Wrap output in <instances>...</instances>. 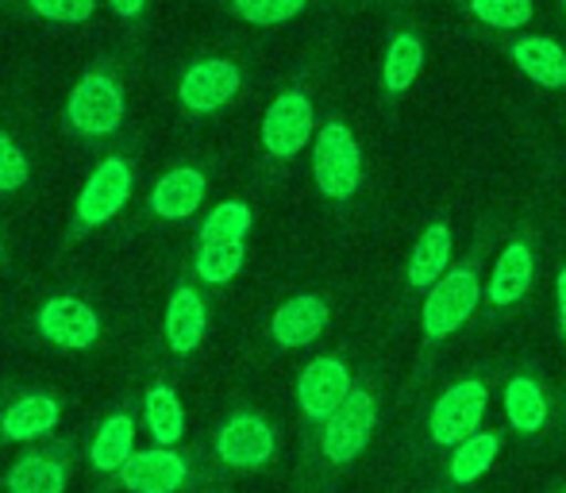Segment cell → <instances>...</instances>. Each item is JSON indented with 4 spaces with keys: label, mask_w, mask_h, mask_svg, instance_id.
I'll use <instances>...</instances> for the list:
<instances>
[{
    "label": "cell",
    "mask_w": 566,
    "mask_h": 493,
    "mask_svg": "<svg viewBox=\"0 0 566 493\" xmlns=\"http://www.w3.org/2000/svg\"><path fill=\"white\" fill-rule=\"evenodd\" d=\"M8 493H62L66 490V466L51 455H23L8 471Z\"/></svg>",
    "instance_id": "cell-25"
},
{
    "label": "cell",
    "mask_w": 566,
    "mask_h": 493,
    "mask_svg": "<svg viewBox=\"0 0 566 493\" xmlns=\"http://www.w3.org/2000/svg\"><path fill=\"white\" fill-rule=\"evenodd\" d=\"M205 328H209V313H205V301L197 290H178L170 297V308H166V344H170L174 355H189L201 347Z\"/></svg>",
    "instance_id": "cell-15"
},
{
    "label": "cell",
    "mask_w": 566,
    "mask_h": 493,
    "mask_svg": "<svg viewBox=\"0 0 566 493\" xmlns=\"http://www.w3.org/2000/svg\"><path fill=\"white\" fill-rule=\"evenodd\" d=\"M328 328V305L313 293H301V297H290L270 321V332L282 347H308L321 332Z\"/></svg>",
    "instance_id": "cell-13"
},
{
    "label": "cell",
    "mask_w": 566,
    "mask_h": 493,
    "mask_svg": "<svg viewBox=\"0 0 566 493\" xmlns=\"http://www.w3.org/2000/svg\"><path fill=\"white\" fill-rule=\"evenodd\" d=\"M563 12H566V0H563Z\"/></svg>",
    "instance_id": "cell-34"
},
{
    "label": "cell",
    "mask_w": 566,
    "mask_h": 493,
    "mask_svg": "<svg viewBox=\"0 0 566 493\" xmlns=\"http://www.w3.org/2000/svg\"><path fill=\"white\" fill-rule=\"evenodd\" d=\"M470 12L478 15L482 23L501 31H521L532 23V0H470Z\"/></svg>",
    "instance_id": "cell-28"
},
{
    "label": "cell",
    "mask_w": 566,
    "mask_h": 493,
    "mask_svg": "<svg viewBox=\"0 0 566 493\" xmlns=\"http://www.w3.org/2000/svg\"><path fill=\"white\" fill-rule=\"evenodd\" d=\"M59 417H62V409H59V401H54V397L31 394V397H20V401L4 412L0 428H4L8 440L23 443V440H39V436L54 432Z\"/></svg>",
    "instance_id": "cell-20"
},
{
    "label": "cell",
    "mask_w": 566,
    "mask_h": 493,
    "mask_svg": "<svg viewBox=\"0 0 566 493\" xmlns=\"http://www.w3.org/2000/svg\"><path fill=\"white\" fill-rule=\"evenodd\" d=\"M420 66H424V43L412 31H401V35H394L386 62H381V85L389 93H405L420 77Z\"/></svg>",
    "instance_id": "cell-24"
},
{
    "label": "cell",
    "mask_w": 566,
    "mask_h": 493,
    "mask_svg": "<svg viewBox=\"0 0 566 493\" xmlns=\"http://www.w3.org/2000/svg\"><path fill=\"white\" fill-rule=\"evenodd\" d=\"M132 197V166L124 158H105L93 170V178L85 181L82 197H77V224L97 228L105 220H113Z\"/></svg>",
    "instance_id": "cell-8"
},
{
    "label": "cell",
    "mask_w": 566,
    "mask_h": 493,
    "mask_svg": "<svg viewBox=\"0 0 566 493\" xmlns=\"http://www.w3.org/2000/svg\"><path fill=\"white\" fill-rule=\"evenodd\" d=\"M547 394L544 386H539L536 378H528V374H516V378H509L505 386V420L513 432L521 436H536L544 432L547 424Z\"/></svg>",
    "instance_id": "cell-18"
},
{
    "label": "cell",
    "mask_w": 566,
    "mask_h": 493,
    "mask_svg": "<svg viewBox=\"0 0 566 493\" xmlns=\"http://www.w3.org/2000/svg\"><path fill=\"white\" fill-rule=\"evenodd\" d=\"M513 62L521 66L524 77H532L544 90H563L566 85V51L555 39L524 35L513 43Z\"/></svg>",
    "instance_id": "cell-16"
},
{
    "label": "cell",
    "mask_w": 566,
    "mask_h": 493,
    "mask_svg": "<svg viewBox=\"0 0 566 493\" xmlns=\"http://www.w3.org/2000/svg\"><path fill=\"white\" fill-rule=\"evenodd\" d=\"M217 455L231 471H259L274 459V428L254 412H235L220 428Z\"/></svg>",
    "instance_id": "cell-7"
},
{
    "label": "cell",
    "mask_w": 566,
    "mask_h": 493,
    "mask_svg": "<svg viewBox=\"0 0 566 493\" xmlns=\"http://www.w3.org/2000/svg\"><path fill=\"white\" fill-rule=\"evenodd\" d=\"M532 274H536V259H532V246L513 240L501 251L497 266H493V277H490V301L497 308H509L528 293L532 285Z\"/></svg>",
    "instance_id": "cell-17"
},
{
    "label": "cell",
    "mask_w": 566,
    "mask_h": 493,
    "mask_svg": "<svg viewBox=\"0 0 566 493\" xmlns=\"http://www.w3.org/2000/svg\"><path fill=\"white\" fill-rule=\"evenodd\" d=\"M116 15H139L143 12V0H108Z\"/></svg>",
    "instance_id": "cell-33"
},
{
    "label": "cell",
    "mask_w": 566,
    "mask_h": 493,
    "mask_svg": "<svg viewBox=\"0 0 566 493\" xmlns=\"http://www.w3.org/2000/svg\"><path fill=\"white\" fill-rule=\"evenodd\" d=\"M350 370L343 359H332V355H324V359H313L305 370H301L297 378V401H301V412H305L308 420H328L332 412L339 409L343 401L350 397Z\"/></svg>",
    "instance_id": "cell-9"
},
{
    "label": "cell",
    "mask_w": 566,
    "mask_h": 493,
    "mask_svg": "<svg viewBox=\"0 0 566 493\" xmlns=\"http://www.w3.org/2000/svg\"><path fill=\"white\" fill-rule=\"evenodd\" d=\"M205 193H209L205 174L193 170V166H178V170H170L155 186V193H150V209H155L163 220H186L205 204Z\"/></svg>",
    "instance_id": "cell-14"
},
{
    "label": "cell",
    "mask_w": 566,
    "mask_h": 493,
    "mask_svg": "<svg viewBox=\"0 0 566 493\" xmlns=\"http://www.w3.org/2000/svg\"><path fill=\"white\" fill-rule=\"evenodd\" d=\"M239 70L235 62L228 59H205V62H193L181 77V105L189 113H217L224 108L231 97L239 93Z\"/></svg>",
    "instance_id": "cell-10"
},
{
    "label": "cell",
    "mask_w": 566,
    "mask_h": 493,
    "mask_svg": "<svg viewBox=\"0 0 566 493\" xmlns=\"http://www.w3.org/2000/svg\"><path fill=\"white\" fill-rule=\"evenodd\" d=\"M374 428H378V401L370 389H350V397L324 420L321 455L332 466H347L370 448Z\"/></svg>",
    "instance_id": "cell-2"
},
{
    "label": "cell",
    "mask_w": 566,
    "mask_h": 493,
    "mask_svg": "<svg viewBox=\"0 0 566 493\" xmlns=\"http://www.w3.org/2000/svg\"><path fill=\"white\" fill-rule=\"evenodd\" d=\"M143 409H147V428L158 448H174V443L186 436V409H181V401H178V389L158 381V386L147 389Z\"/></svg>",
    "instance_id": "cell-23"
},
{
    "label": "cell",
    "mask_w": 566,
    "mask_h": 493,
    "mask_svg": "<svg viewBox=\"0 0 566 493\" xmlns=\"http://www.w3.org/2000/svg\"><path fill=\"white\" fill-rule=\"evenodd\" d=\"M451 270V228L448 224H428L424 235L417 240L409 254V285L417 290H432L443 274Z\"/></svg>",
    "instance_id": "cell-19"
},
{
    "label": "cell",
    "mask_w": 566,
    "mask_h": 493,
    "mask_svg": "<svg viewBox=\"0 0 566 493\" xmlns=\"http://www.w3.org/2000/svg\"><path fill=\"white\" fill-rule=\"evenodd\" d=\"M251 232V209L243 201H224L209 212L201 228V243H243V235Z\"/></svg>",
    "instance_id": "cell-26"
},
{
    "label": "cell",
    "mask_w": 566,
    "mask_h": 493,
    "mask_svg": "<svg viewBox=\"0 0 566 493\" xmlns=\"http://www.w3.org/2000/svg\"><path fill=\"white\" fill-rule=\"evenodd\" d=\"M485 405H490V389L482 378H462L443 389L428 417V436L436 448H454V443L470 440L482 428Z\"/></svg>",
    "instance_id": "cell-3"
},
{
    "label": "cell",
    "mask_w": 566,
    "mask_h": 493,
    "mask_svg": "<svg viewBox=\"0 0 566 493\" xmlns=\"http://www.w3.org/2000/svg\"><path fill=\"white\" fill-rule=\"evenodd\" d=\"M501 455V436L497 432H474L470 440L454 443L448 459V479L454 486H470L478 482Z\"/></svg>",
    "instance_id": "cell-21"
},
{
    "label": "cell",
    "mask_w": 566,
    "mask_h": 493,
    "mask_svg": "<svg viewBox=\"0 0 566 493\" xmlns=\"http://www.w3.org/2000/svg\"><path fill=\"white\" fill-rule=\"evenodd\" d=\"M308 0H231L239 20L259 23V28H274V23H290L293 15H301Z\"/></svg>",
    "instance_id": "cell-29"
},
{
    "label": "cell",
    "mask_w": 566,
    "mask_h": 493,
    "mask_svg": "<svg viewBox=\"0 0 566 493\" xmlns=\"http://www.w3.org/2000/svg\"><path fill=\"white\" fill-rule=\"evenodd\" d=\"M119 482L132 493H178L186 486V459L170 448L135 451L119 471Z\"/></svg>",
    "instance_id": "cell-12"
},
{
    "label": "cell",
    "mask_w": 566,
    "mask_h": 493,
    "mask_svg": "<svg viewBox=\"0 0 566 493\" xmlns=\"http://www.w3.org/2000/svg\"><path fill=\"white\" fill-rule=\"evenodd\" d=\"M313 178L324 197L350 201L363 181V150L347 124H324L313 147Z\"/></svg>",
    "instance_id": "cell-1"
},
{
    "label": "cell",
    "mask_w": 566,
    "mask_h": 493,
    "mask_svg": "<svg viewBox=\"0 0 566 493\" xmlns=\"http://www.w3.org/2000/svg\"><path fill=\"white\" fill-rule=\"evenodd\" d=\"M559 493H566V490H559Z\"/></svg>",
    "instance_id": "cell-35"
},
{
    "label": "cell",
    "mask_w": 566,
    "mask_h": 493,
    "mask_svg": "<svg viewBox=\"0 0 566 493\" xmlns=\"http://www.w3.org/2000/svg\"><path fill=\"white\" fill-rule=\"evenodd\" d=\"M132 455H135V420L124 417V412L108 417L90 448V463L97 466L101 474H113V471H124V463Z\"/></svg>",
    "instance_id": "cell-22"
},
{
    "label": "cell",
    "mask_w": 566,
    "mask_h": 493,
    "mask_svg": "<svg viewBox=\"0 0 566 493\" xmlns=\"http://www.w3.org/2000/svg\"><path fill=\"white\" fill-rule=\"evenodd\" d=\"M39 332H43L51 344L70 347V352H85V347L97 344L101 321L85 301L77 297H51L39 308Z\"/></svg>",
    "instance_id": "cell-11"
},
{
    "label": "cell",
    "mask_w": 566,
    "mask_h": 493,
    "mask_svg": "<svg viewBox=\"0 0 566 493\" xmlns=\"http://www.w3.org/2000/svg\"><path fill=\"white\" fill-rule=\"evenodd\" d=\"M313 127H316L313 101H308L305 93L290 90L266 108V116H262V147L274 158H293L308 147Z\"/></svg>",
    "instance_id": "cell-5"
},
{
    "label": "cell",
    "mask_w": 566,
    "mask_h": 493,
    "mask_svg": "<svg viewBox=\"0 0 566 493\" xmlns=\"http://www.w3.org/2000/svg\"><path fill=\"white\" fill-rule=\"evenodd\" d=\"M43 20H59V23H82L93 15L97 0H28Z\"/></svg>",
    "instance_id": "cell-31"
},
{
    "label": "cell",
    "mask_w": 566,
    "mask_h": 493,
    "mask_svg": "<svg viewBox=\"0 0 566 493\" xmlns=\"http://www.w3.org/2000/svg\"><path fill=\"white\" fill-rule=\"evenodd\" d=\"M243 270V243H212L197 254V277L209 285H224Z\"/></svg>",
    "instance_id": "cell-27"
},
{
    "label": "cell",
    "mask_w": 566,
    "mask_h": 493,
    "mask_svg": "<svg viewBox=\"0 0 566 493\" xmlns=\"http://www.w3.org/2000/svg\"><path fill=\"white\" fill-rule=\"evenodd\" d=\"M478 308V274L470 266H454L440 282L428 290L424 308H420V324H424L428 339H448L470 321Z\"/></svg>",
    "instance_id": "cell-4"
},
{
    "label": "cell",
    "mask_w": 566,
    "mask_h": 493,
    "mask_svg": "<svg viewBox=\"0 0 566 493\" xmlns=\"http://www.w3.org/2000/svg\"><path fill=\"white\" fill-rule=\"evenodd\" d=\"M28 181V155L12 135L0 132V193H15Z\"/></svg>",
    "instance_id": "cell-30"
},
{
    "label": "cell",
    "mask_w": 566,
    "mask_h": 493,
    "mask_svg": "<svg viewBox=\"0 0 566 493\" xmlns=\"http://www.w3.org/2000/svg\"><path fill=\"white\" fill-rule=\"evenodd\" d=\"M555 308H559V328L566 339V266L559 270V277H555Z\"/></svg>",
    "instance_id": "cell-32"
},
{
    "label": "cell",
    "mask_w": 566,
    "mask_h": 493,
    "mask_svg": "<svg viewBox=\"0 0 566 493\" xmlns=\"http://www.w3.org/2000/svg\"><path fill=\"white\" fill-rule=\"evenodd\" d=\"M70 124L82 135H108L124 120V90L105 74H85L66 105Z\"/></svg>",
    "instance_id": "cell-6"
}]
</instances>
